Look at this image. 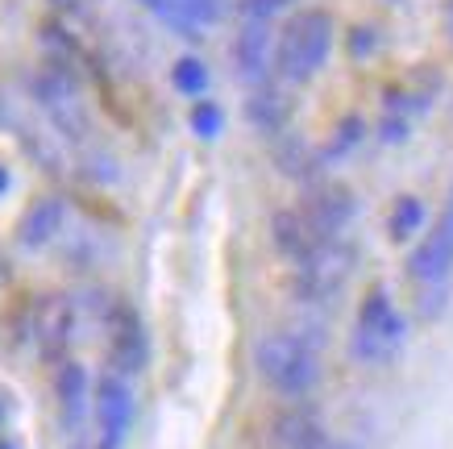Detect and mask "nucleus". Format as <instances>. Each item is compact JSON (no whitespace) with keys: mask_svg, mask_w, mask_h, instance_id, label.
<instances>
[{"mask_svg":"<svg viewBox=\"0 0 453 449\" xmlns=\"http://www.w3.org/2000/svg\"><path fill=\"white\" fill-rule=\"evenodd\" d=\"M329 46H333V17L325 9L291 13L275 42V71L291 83H303L329 58Z\"/></svg>","mask_w":453,"mask_h":449,"instance_id":"nucleus-1","label":"nucleus"},{"mask_svg":"<svg viewBox=\"0 0 453 449\" xmlns=\"http://www.w3.org/2000/svg\"><path fill=\"white\" fill-rule=\"evenodd\" d=\"M258 370L279 395H303L320 379V362H316L312 345L291 333H271L258 341Z\"/></svg>","mask_w":453,"mask_h":449,"instance_id":"nucleus-2","label":"nucleus"},{"mask_svg":"<svg viewBox=\"0 0 453 449\" xmlns=\"http://www.w3.org/2000/svg\"><path fill=\"white\" fill-rule=\"evenodd\" d=\"M399 341H403V316H399V308L391 304L383 287H374V291H366L362 308H357L349 350L362 362H383V358H391L399 350Z\"/></svg>","mask_w":453,"mask_h":449,"instance_id":"nucleus-3","label":"nucleus"},{"mask_svg":"<svg viewBox=\"0 0 453 449\" xmlns=\"http://www.w3.org/2000/svg\"><path fill=\"white\" fill-rule=\"evenodd\" d=\"M349 271H354V250L342 237H333L300 262V296L312 304H325L345 287Z\"/></svg>","mask_w":453,"mask_h":449,"instance_id":"nucleus-4","label":"nucleus"},{"mask_svg":"<svg viewBox=\"0 0 453 449\" xmlns=\"http://www.w3.org/2000/svg\"><path fill=\"white\" fill-rule=\"evenodd\" d=\"M96 424H100V449H121L134 424V387L125 375H104L96 383Z\"/></svg>","mask_w":453,"mask_h":449,"instance_id":"nucleus-5","label":"nucleus"},{"mask_svg":"<svg viewBox=\"0 0 453 449\" xmlns=\"http://www.w3.org/2000/svg\"><path fill=\"white\" fill-rule=\"evenodd\" d=\"M453 271V217L449 213H441L437 225L428 237H420V245L412 250V259H408V275H412L416 283H445Z\"/></svg>","mask_w":453,"mask_h":449,"instance_id":"nucleus-6","label":"nucleus"},{"mask_svg":"<svg viewBox=\"0 0 453 449\" xmlns=\"http://www.w3.org/2000/svg\"><path fill=\"white\" fill-rule=\"evenodd\" d=\"M38 96L46 112L55 117V125L63 134H83L88 129V112H83V100H80V88L71 80L67 71H42L38 75Z\"/></svg>","mask_w":453,"mask_h":449,"instance_id":"nucleus-7","label":"nucleus"},{"mask_svg":"<svg viewBox=\"0 0 453 449\" xmlns=\"http://www.w3.org/2000/svg\"><path fill=\"white\" fill-rule=\"evenodd\" d=\"M300 213L312 221V229L320 237H342V229L354 221V196L345 188H337V183H320V188H312L303 196Z\"/></svg>","mask_w":453,"mask_h":449,"instance_id":"nucleus-8","label":"nucleus"},{"mask_svg":"<svg viewBox=\"0 0 453 449\" xmlns=\"http://www.w3.org/2000/svg\"><path fill=\"white\" fill-rule=\"evenodd\" d=\"M109 358L117 375H134V370L146 362V333H142V321L134 316V308L117 304L109 313Z\"/></svg>","mask_w":453,"mask_h":449,"instance_id":"nucleus-9","label":"nucleus"},{"mask_svg":"<svg viewBox=\"0 0 453 449\" xmlns=\"http://www.w3.org/2000/svg\"><path fill=\"white\" fill-rule=\"evenodd\" d=\"M71 333H75V308H71V299L46 296L34 308V337H38L42 354L58 358L71 345Z\"/></svg>","mask_w":453,"mask_h":449,"instance_id":"nucleus-10","label":"nucleus"},{"mask_svg":"<svg viewBox=\"0 0 453 449\" xmlns=\"http://www.w3.org/2000/svg\"><path fill=\"white\" fill-rule=\"evenodd\" d=\"M275 242L283 254H291L296 262H303L312 250H320L325 242H333V237H320V233L312 229V221L303 217L300 208H288V213H279L275 217Z\"/></svg>","mask_w":453,"mask_h":449,"instance_id":"nucleus-11","label":"nucleus"},{"mask_svg":"<svg viewBox=\"0 0 453 449\" xmlns=\"http://www.w3.org/2000/svg\"><path fill=\"white\" fill-rule=\"evenodd\" d=\"M271 38H266V21H246L242 38H237V71L246 80L262 83L266 71H271Z\"/></svg>","mask_w":453,"mask_h":449,"instance_id":"nucleus-12","label":"nucleus"},{"mask_svg":"<svg viewBox=\"0 0 453 449\" xmlns=\"http://www.w3.org/2000/svg\"><path fill=\"white\" fill-rule=\"evenodd\" d=\"M154 13L163 17L171 29H200L208 21H217L220 9H225V0H154L150 4Z\"/></svg>","mask_w":453,"mask_h":449,"instance_id":"nucleus-13","label":"nucleus"},{"mask_svg":"<svg viewBox=\"0 0 453 449\" xmlns=\"http://www.w3.org/2000/svg\"><path fill=\"white\" fill-rule=\"evenodd\" d=\"M279 441H283V449H329L320 421H316L312 412H300V408L279 416Z\"/></svg>","mask_w":453,"mask_h":449,"instance_id":"nucleus-14","label":"nucleus"},{"mask_svg":"<svg viewBox=\"0 0 453 449\" xmlns=\"http://www.w3.org/2000/svg\"><path fill=\"white\" fill-rule=\"evenodd\" d=\"M58 221H63V205H58V200H42V205H34L26 213V221H21V242L26 245L50 242L55 229H58Z\"/></svg>","mask_w":453,"mask_h":449,"instance_id":"nucleus-15","label":"nucleus"},{"mask_svg":"<svg viewBox=\"0 0 453 449\" xmlns=\"http://www.w3.org/2000/svg\"><path fill=\"white\" fill-rule=\"evenodd\" d=\"M55 387H58V404L67 412V421H80L83 408H88V375L75 362H67V367L58 370Z\"/></svg>","mask_w":453,"mask_h":449,"instance_id":"nucleus-16","label":"nucleus"},{"mask_svg":"<svg viewBox=\"0 0 453 449\" xmlns=\"http://www.w3.org/2000/svg\"><path fill=\"white\" fill-rule=\"evenodd\" d=\"M425 225V200H416V196H399L395 208H391V221H387V229L395 242H412L416 233Z\"/></svg>","mask_w":453,"mask_h":449,"instance_id":"nucleus-17","label":"nucleus"},{"mask_svg":"<svg viewBox=\"0 0 453 449\" xmlns=\"http://www.w3.org/2000/svg\"><path fill=\"white\" fill-rule=\"evenodd\" d=\"M250 121L262 125V129H275L279 121H283V96L275 92V88H266V83H258V92L250 96Z\"/></svg>","mask_w":453,"mask_h":449,"instance_id":"nucleus-18","label":"nucleus"},{"mask_svg":"<svg viewBox=\"0 0 453 449\" xmlns=\"http://www.w3.org/2000/svg\"><path fill=\"white\" fill-rule=\"evenodd\" d=\"M175 88H179V92H188V96L204 92V88H208L204 63H200V58H179V63H175Z\"/></svg>","mask_w":453,"mask_h":449,"instance_id":"nucleus-19","label":"nucleus"},{"mask_svg":"<svg viewBox=\"0 0 453 449\" xmlns=\"http://www.w3.org/2000/svg\"><path fill=\"white\" fill-rule=\"evenodd\" d=\"M220 125H225V117H220L217 105H196V109H192V129L200 137H217Z\"/></svg>","mask_w":453,"mask_h":449,"instance_id":"nucleus-20","label":"nucleus"},{"mask_svg":"<svg viewBox=\"0 0 453 449\" xmlns=\"http://www.w3.org/2000/svg\"><path fill=\"white\" fill-rule=\"evenodd\" d=\"M291 0H246V17L250 21H266V17H275L279 9H288Z\"/></svg>","mask_w":453,"mask_h":449,"instance_id":"nucleus-21","label":"nucleus"},{"mask_svg":"<svg viewBox=\"0 0 453 449\" xmlns=\"http://www.w3.org/2000/svg\"><path fill=\"white\" fill-rule=\"evenodd\" d=\"M379 134H383V142H391V146H395V142H403V137H408V117L387 112V117H383V129H379Z\"/></svg>","mask_w":453,"mask_h":449,"instance_id":"nucleus-22","label":"nucleus"},{"mask_svg":"<svg viewBox=\"0 0 453 449\" xmlns=\"http://www.w3.org/2000/svg\"><path fill=\"white\" fill-rule=\"evenodd\" d=\"M357 137H362V121H357V117H349V121L342 125V134H337V146H333V154H342V150H349L357 142Z\"/></svg>","mask_w":453,"mask_h":449,"instance_id":"nucleus-23","label":"nucleus"},{"mask_svg":"<svg viewBox=\"0 0 453 449\" xmlns=\"http://www.w3.org/2000/svg\"><path fill=\"white\" fill-rule=\"evenodd\" d=\"M9 188V171H4V166H0V191Z\"/></svg>","mask_w":453,"mask_h":449,"instance_id":"nucleus-24","label":"nucleus"},{"mask_svg":"<svg viewBox=\"0 0 453 449\" xmlns=\"http://www.w3.org/2000/svg\"><path fill=\"white\" fill-rule=\"evenodd\" d=\"M445 213H449V217H453V188H449V205H445Z\"/></svg>","mask_w":453,"mask_h":449,"instance_id":"nucleus-25","label":"nucleus"},{"mask_svg":"<svg viewBox=\"0 0 453 449\" xmlns=\"http://www.w3.org/2000/svg\"><path fill=\"white\" fill-rule=\"evenodd\" d=\"M342 449H345V445H342Z\"/></svg>","mask_w":453,"mask_h":449,"instance_id":"nucleus-26","label":"nucleus"}]
</instances>
